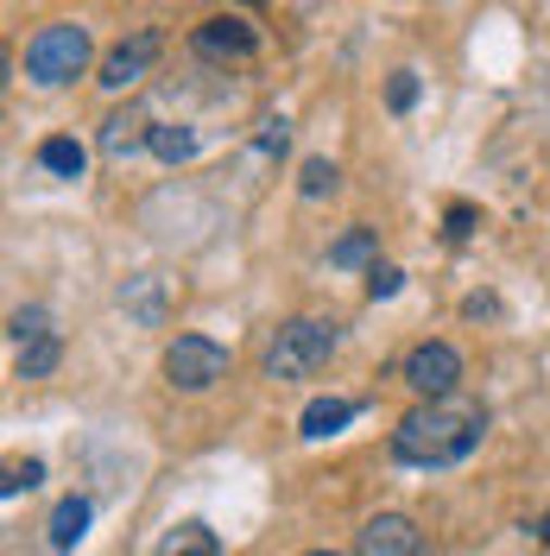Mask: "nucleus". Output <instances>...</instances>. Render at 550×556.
<instances>
[{
    "label": "nucleus",
    "mask_w": 550,
    "mask_h": 556,
    "mask_svg": "<svg viewBox=\"0 0 550 556\" xmlns=\"http://www.w3.org/2000/svg\"><path fill=\"white\" fill-rule=\"evenodd\" d=\"M487 437V412L482 405H462V399H430L392 424V455L405 468H455L482 450Z\"/></svg>",
    "instance_id": "obj_1"
},
{
    "label": "nucleus",
    "mask_w": 550,
    "mask_h": 556,
    "mask_svg": "<svg viewBox=\"0 0 550 556\" xmlns=\"http://www.w3.org/2000/svg\"><path fill=\"white\" fill-rule=\"evenodd\" d=\"M336 342H342V336H336V323H323V316H291V323L273 336L266 374H273V380H310V374H323V367H329Z\"/></svg>",
    "instance_id": "obj_2"
},
{
    "label": "nucleus",
    "mask_w": 550,
    "mask_h": 556,
    "mask_svg": "<svg viewBox=\"0 0 550 556\" xmlns=\"http://www.w3.org/2000/svg\"><path fill=\"white\" fill-rule=\"evenodd\" d=\"M89 51H96V45H89V26H76V20L38 26V33L26 38V76H33L38 89H58L70 76H83Z\"/></svg>",
    "instance_id": "obj_3"
},
{
    "label": "nucleus",
    "mask_w": 550,
    "mask_h": 556,
    "mask_svg": "<svg viewBox=\"0 0 550 556\" xmlns=\"http://www.w3.org/2000/svg\"><path fill=\"white\" fill-rule=\"evenodd\" d=\"M165 380L177 392H209L215 380H228V348L209 342V336H177L165 348Z\"/></svg>",
    "instance_id": "obj_4"
},
{
    "label": "nucleus",
    "mask_w": 550,
    "mask_h": 556,
    "mask_svg": "<svg viewBox=\"0 0 550 556\" xmlns=\"http://www.w3.org/2000/svg\"><path fill=\"white\" fill-rule=\"evenodd\" d=\"M399 380L417 392V405H430V399H449L455 392V380H462V354L449 342H417L412 354H405V374Z\"/></svg>",
    "instance_id": "obj_5"
},
{
    "label": "nucleus",
    "mask_w": 550,
    "mask_h": 556,
    "mask_svg": "<svg viewBox=\"0 0 550 556\" xmlns=\"http://www.w3.org/2000/svg\"><path fill=\"white\" fill-rule=\"evenodd\" d=\"M190 51H197V58H215V64L253 58V51H260V33L247 26L241 13H215V20H203V26L190 33Z\"/></svg>",
    "instance_id": "obj_6"
},
{
    "label": "nucleus",
    "mask_w": 550,
    "mask_h": 556,
    "mask_svg": "<svg viewBox=\"0 0 550 556\" xmlns=\"http://www.w3.org/2000/svg\"><path fill=\"white\" fill-rule=\"evenodd\" d=\"M159 51H165V38H159V33H134V38H121V45H114V51L102 58V76H96V83L121 96V89H134L139 76L159 64Z\"/></svg>",
    "instance_id": "obj_7"
},
{
    "label": "nucleus",
    "mask_w": 550,
    "mask_h": 556,
    "mask_svg": "<svg viewBox=\"0 0 550 556\" xmlns=\"http://www.w3.org/2000/svg\"><path fill=\"white\" fill-rule=\"evenodd\" d=\"M354 556H424V538L405 513H374L354 538Z\"/></svg>",
    "instance_id": "obj_8"
},
{
    "label": "nucleus",
    "mask_w": 550,
    "mask_h": 556,
    "mask_svg": "<svg viewBox=\"0 0 550 556\" xmlns=\"http://www.w3.org/2000/svg\"><path fill=\"white\" fill-rule=\"evenodd\" d=\"M139 146H152V121H146L139 108H121V114L102 121V152L108 159H134Z\"/></svg>",
    "instance_id": "obj_9"
},
{
    "label": "nucleus",
    "mask_w": 550,
    "mask_h": 556,
    "mask_svg": "<svg viewBox=\"0 0 550 556\" xmlns=\"http://www.w3.org/2000/svg\"><path fill=\"white\" fill-rule=\"evenodd\" d=\"M354 399H310L304 417H298V437H310V443H323V437H336L342 424H354Z\"/></svg>",
    "instance_id": "obj_10"
},
{
    "label": "nucleus",
    "mask_w": 550,
    "mask_h": 556,
    "mask_svg": "<svg viewBox=\"0 0 550 556\" xmlns=\"http://www.w3.org/2000/svg\"><path fill=\"white\" fill-rule=\"evenodd\" d=\"M51 551H76L83 544V531H89V500L83 493H70V500H58V513H51Z\"/></svg>",
    "instance_id": "obj_11"
},
{
    "label": "nucleus",
    "mask_w": 550,
    "mask_h": 556,
    "mask_svg": "<svg viewBox=\"0 0 550 556\" xmlns=\"http://www.w3.org/2000/svg\"><path fill=\"white\" fill-rule=\"evenodd\" d=\"M38 165H45L51 177H83L89 172V152H83L70 134H51V139H38Z\"/></svg>",
    "instance_id": "obj_12"
},
{
    "label": "nucleus",
    "mask_w": 550,
    "mask_h": 556,
    "mask_svg": "<svg viewBox=\"0 0 550 556\" xmlns=\"http://www.w3.org/2000/svg\"><path fill=\"white\" fill-rule=\"evenodd\" d=\"M58 361H64V342L58 336H38V342H26L20 348V380H45V374H58Z\"/></svg>",
    "instance_id": "obj_13"
},
{
    "label": "nucleus",
    "mask_w": 550,
    "mask_h": 556,
    "mask_svg": "<svg viewBox=\"0 0 550 556\" xmlns=\"http://www.w3.org/2000/svg\"><path fill=\"white\" fill-rule=\"evenodd\" d=\"M159 556H222V544H215L209 525H177L172 538L159 544Z\"/></svg>",
    "instance_id": "obj_14"
},
{
    "label": "nucleus",
    "mask_w": 550,
    "mask_h": 556,
    "mask_svg": "<svg viewBox=\"0 0 550 556\" xmlns=\"http://www.w3.org/2000/svg\"><path fill=\"white\" fill-rule=\"evenodd\" d=\"M152 152L165 159V165H184V159H197V127H152Z\"/></svg>",
    "instance_id": "obj_15"
},
{
    "label": "nucleus",
    "mask_w": 550,
    "mask_h": 556,
    "mask_svg": "<svg viewBox=\"0 0 550 556\" xmlns=\"http://www.w3.org/2000/svg\"><path fill=\"white\" fill-rule=\"evenodd\" d=\"M374 260V228H348L342 241L329 247V266H367Z\"/></svg>",
    "instance_id": "obj_16"
},
{
    "label": "nucleus",
    "mask_w": 550,
    "mask_h": 556,
    "mask_svg": "<svg viewBox=\"0 0 550 556\" xmlns=\"http://www.w3.org/2000/svg\"><path fill=\"white\" fill-rule=\"evenodd\" d=\"M38 481H45V462H38V455H26V462H7V481H0V493H7V500H20V493H33Z\"/></svg>",
    "instance_id": "obj_17"
},
{
    "label": "nucleus",
    "mask_w": 550,
    "mask_h": 556,
    "mask_svg": "<svg viewBox=\"0 0 550 556\" xmlns=\"http://www.w3.org/2000/svg\"><path fill=\"white\" fill-rule=\"evenodd\" d=\"M336 184H342V172H336L329 159H304V172H298V190H304V197H329Z\"/></svg>",
    "instance_id": "obj_18"
},
{
    "label": "nucleus",
    "mask_w": 550,
    "mask_h": 556,
    "mask_svg": "<svg viewBox=\"0 0 550 556\" xmlns=\"http://www.w3.org/2000/svg\"><path fill=\"white\" fill-rule=\"evenodd\" d=\"M38 336H58V329H51V311H45V304H26V311H13V342L26 348V342H38Z\"/></svg>",
    "instance_id": "obj_19"
},
{
    "label": "nucleus",
    "mask_w": 550,
    "mask_h": 556,
    "mask_svg": "<svg viewBox=\"0 0 550 556\" xmlns=\"http://www.w3.org/2000/svg\"><path fill=\"white\" fill-rule=\"evenodd\" d=\"M412 102H417V70H392V83H386V108L405 114Z\"/></svg>",
    "instance_id": "obj_20"
},
{
    "label": "nucleus",
    "mask_w": 550,
    "mask_h": 556,
    "mask_svg": "<svg viewBox=\"0 0 550 556\" xmlns=\"http://www.w3.org/2000/svg\"><path fill=\"white\" fill-rule=\"evenodd\" d=\"M399 285H405V273H399V266H374V273H367V298H399Z\"/></svg>",
    "instance_id": "obj_21"
},
{
    "label": "nucleus",
    "mask_w": 550,
    "mask_h": 556,
    "mask_svg": "<svg viewBox=\"0 0 550 556\" xmlns=\"http://www.w3.org/2000/svg\"><path fill=\"white\" fill-rule=\"evenodd\" d=\"M443 222H449V241H468L482 215H475V208H468V203H449V215H443Z\"/></svg>",
    "instance_id": "obj_22"
},
{
    "label": "nucleus",
    "mask_w": 550,
    "mask_h": 556,
    "mask_svg": "<svg viewBox=\"0 0 550 556\" xmlns=\"http://www.w3.org/2000/svg\"><path fill=\"white\" fill-rule=\"evenodd\" d=\"M285 121H266V134H260V152H285Z\"/></svg>",
    "instance_id": "obj_23"
},
{
    "label": "nucleus",
    "mask_w": 550,
    "mask_h": 556,
    "mask_svg": "<svg viewBox=\"0 0 550 556\" xmlns=\"http://www.w3.org/2000/svg\"><path fill=\"white\" fill-rule=\"evenodd\" d=\"M134 311H139V316H152V311H159V291H152V278H139V298H134Z\"/></svg>",
    "instance_id": "obj_24"
},
{
    "label": "nucleus",
    "mask_w": 550,
    "mask_h": 556,
    "mask_svg": "<svg viewBox=\"0 0 550 556\" xmlns=\"http://www.w3.org/2000/svg\"><path fill=\"white\" fill-rule=\"evenodd\" d=\"M538 544H550V513H545V519H538Z\"/></svg>",
    "instance_id": "obj_25"
},
{
    "label": "nucleus",
    "mask_w": 550,
    "mask_h": 556,
    "mask_svg": "<svg viewBox=\"0 0 550 556\" xmlns=\"http://www.w3.org/2000/svg\"><path fill=\"white\" fill-rule=\"evenodd\" d=\"M304 556H342V551H304Z\"/></svg>",
    "instance_id": "obj_26"
}]
</instances>
